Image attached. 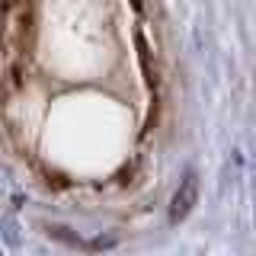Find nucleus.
I'll return each mask as SVG.
<instances>
[{
	"instance_id": "f257e3e1",
	"label": "nucleus",
	"mask_w": 256,
	"mask_h": 256,
	"mask_svg": "<svg viewBox=\"0 0 256 256\" xmlns=\"http://www.w3.org/2000/svg\"><path fill=\"white\" fill-rule=\"evenodd\" d=\"M196 198H198V180H196V173H189L186 182L180 186V192H176L173 202H170V221L186 218V214L192 212V205H196Z\"/></svg>"
},
{
	"instance_id": "f03ea898",
	"label": "nucleus",
	"mask_w": 256,
	"mask_h": 256,
	"mask_svg": "<svg viewBox=\"0 0 256 256\" xmlns=\"http://www.w3.org/2000/svg\"><path fill=\"white\" fill-rule=\"evenodd\" d=\"M0 256H4V253H0Z\"/></svg>"
}]
</instances>
